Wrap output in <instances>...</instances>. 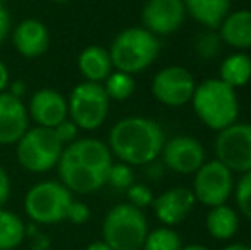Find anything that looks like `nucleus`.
Instances as JSON below:
<instances>
[{
  "label": "nucleus",
  "instance_id": "f257e3e1",
  "mask_svg": "<svg viewBox=\"0 0 251 250\" xmlns=\"http://www.w3.org/2000/svg\"><path fill=\"white\" fill-rule=\"evenodd\" d=\"M166 142L164 130L146 117H126L109 130L108 146L122 163L130 167L149 165L161 154Z\"/></svg>",
  "mask_w": 251,
  "mask_h": 250
},
{
  "label": "nucleus",
  "instance_id": "f03ea898",
  "mask_svg": "<svg viewBox=\"0 0 251 250\" xmlns=\"http://www.w3.org/2000/svg\"><path fill=\"white\" fill-rule=\"evenodd\" d=\"M190 103L201 124L212 130L219 132L238 122L239 101L236 89L221 79H205L197 84Z\"/></svg>",
  "mask_w": 251,
  "mask_h": 250
},
{
  "label": "nucleus",
  "instance_id": "7ed1b4c3",
  "mask_svg": "<svg viewBox=\"0 0 251 250\" xmlns=\"http://www.w3.org/2000/svg\"><path fill=\"white\" fill-rule=\"evenodd\" d=\"M159 50L161 45L157 36L146 28H126L116 34L108 52L113 69L133 76L152 65Z\"/></svg>",
  "mask_w": 251,
  "mask_h": 250
},
{
  "label": "nucleus",
  "instance_id": "20e7f679",
  "mask_svg": "<svg viewBox=\"0 0 251 250\" xmlns=\"http://www.w3.org/2000/svg\"><path fill=\"white\" fill-rule=\"evenodd\" d=\"M149 233L147 218L132 204H116L102 221V240L113 250H140Z\"/></svg>",
  "mask_w": 251,
  "mask_h": 250
},
{
  "label": "nucleus",
  "instance_id": "39448f33",
  "mask_svg": "<svg viewBox=\"0 0 251 250\" xmlns=\"http://www.w3.org/2000/svg\"><path fill=\"white\" fill-rule=\"evenodd\" d=\"M72 200V192L62 182L47 180L27 190L24 211L38 224H58L67 221Z\"/></svg>",
  "mask_w": 251,
  "mask_h": 250
},
{
  "label": "nucleus",
  "instance_id": "423d86ee",
  "mask_svg": "<svg viewBox=\"0 0 251 250\" xmlns=\"http://www.w3.org/2000/svg\"><path fill=\"white\" fill-rule=\"evenodd\" d=\"M63 153L62 142L55 130L48 127H33L17 140V161L27 171L45 173L55 168Z\"/></svg>",
  "mask_w": 251,
  "mask_h": 250
},
{
  "label": "nucleus",
  "instance_id": "0eeeda50",
  "mask_svg": "<svg viewBox=\"0 0 251 250\" xmlns=\"http://www.w3.org/2000/svg\"><path fill=\"white\" fill-rule=\"evenodd\" d=\"M109 98L106 94L102 83H84L77 84L67 98L69 118L79 129L96 130L104 124L109 110Z\"/></svg>",
  "mask_w": 251,
  "mask_h": 250
},
{
  "label": "nucleus",
  "instance_id": "6e6552de",
  "mask_svg": "<svg viewBox=\"0 0 251 250\" xmlns=\"http://www.w3.org/2000/svg\"><path fill=\"white\" fill-rule=\"evenodd\" d=\"M215 160L227 167L232 173L251 171V124L234 122L219 130L215 139Z\"/></svg>",
  "mask_w": 251,
  "mask_h": 250
},
{
  "label": "nucleus",
  "instance_id": "1a4fd4ad",
  "mask_svg": "<svg viewBox=\"0 0 251 250\" xmlns=\"http://www.w3.org/2000/svg\"><path fill=\"white\" fill-rule=\"evenodd\" d=\"M193 178V195L197 202L214 207L227 204L229 197L234 192V177L227 167L219 160L205 161L195 171Z\"/></svg>",
  "mask_w": 251,
  "mask_h": 250
},
{
  "label": "nucleus",
  "instance_id": "9d476101",
  "mask_svg": "<svg viewBox=\"0 0 251 250\" xmlns=\"http://www.w3.org/2000/svg\"><path fill=\"white\" fill-rule=\"evenodd\" d=\"M197 83L193 76L181 65H169L154 76L151 84L152 96L166 107H183L190 103Z\"/></svg>",
  "mask_w": 251,
  "mask_h": 250
},
{
  "label": "nucleus",
  "instance_id": "9b49d317",
  "mask_svg": "<svg viewBox=\"0 0 251 250\" xmlns=\"http://www.w3.org/2000/svg\"><path fill=\"white\" fill-rule=\"evenodd\" d=\"M161 156L169 170L181 175H192L205 163L203 146L190 136H176L166 140Z\"/></svg>",
  "mask_w": 251,
  "mask_h": 250
},
{
  "label": "nucleus",
  "instance_id": "f8f14e48",
  "mask_svg": "<svg viewBox=\"0 0 251 250\" xmlns=\"http://www.w3.org/2000/svg\"><path fill=\"white\" fill-rule=\"evenodd\" d=\"M185 17L183 0H147L142 9V28L155 36L171 34L181 28Z\"/></svg>",
  "mask_w": 251,
  "mask_h": 250
},
{
  "label": "nucleus",
  "instance_id": "ddd939ff",
  "mask_svg": "<svg viewBox=\"0 0 251 250\" xmlns=\"http://www.w3.org/2000/svg\"><path fill=\"white\" fill-rule=\"evenodd\" d=\"M56 168H58L60 182H62L70 192L93 194L106 185L108 171L89 167V165H86V163H80V161L74 160V158L65 156L63 153H62V156H60V161H58V165H56Z\"/></svg>",
  "mask_w": 251,
  "mask_h": 250
},
{
  "label": "nucleus",
  "instance_id": "4468645a",
  "mask_svg": "<svg viewBox=\"0 0 251 250\" xmlns=\"http://www.w3.org/2000/svg\"><path fill=\"white\" fill-rule=\"evenodd\" d=\"M29 113L21 96L14 93H0V144L10 146L29 129Z\"/></svg>",
  "mask_w": 251,
  "mask_h": 250
},
{
  "label": "nucleus",
  "instance_id": "2eb2a0df",
  "mask_svg": "<svg viewBox=\"0 0 251 250\" xmlns=\"http://www.w3.org/2000/svg\"><path fill=\"white\" fill-rule=\"evenodd\" d=\"M197 199L193 195L192 189L186 187H175L162 192L159 197H155L152 207L164 226H175L179 224L195 207Z\"/></svg>",
  "mask_w": 251,
  "mask_h": 250
},
{
  "label": "nucleus",
  "instance_id": "dca6fc26",
  "mask_svg": "<svg viewBox=\"0 0 251 250\" xmlns=\"http://www.w3.org/2000/svg\"><path fill=\"white\" fill-rule=\"evenodd\" d=\"M29 117L40 127L53 129L69 118V105L67 98L55 89H40L31 96L29 108H27Z\"/></svg>",
  "mask_w": 251,
  "mask_h": 250
},
{
  "label": "nucleus",
  "instance_id": "f3484780",
  "mask_svg": "<svg viewBox=\"0 0 251 250\" xmlns=\"http://www.w3.org/2000/svg\"><path fill=\"white\" fill-rule=\"evenodd\" d=\"M12 45L26 58L41 57L50 45L48 28L38 19L21 21L12 33Z\"/></svg>",
  "mask_w": 251,
  "mask_h": 250
},
{
  "label": "nucleus",
  "instance_id": "a211bd4d",
  "mask_svg": "<svg viewBox=\"0 0 251 250\" xmlns=\"http://www.w3.org/2000/svg\"><path fill=\"white\" fill-rule=\"evenodd\" d=\"M63 154L104 171H108L113 165V154L109 146L102 140L93 139V137L74 140L72 144L63 147Z\"/></svg>",
  "mask_w": 251,
  "mask_h": 250
},
{
  "label": "nucleus",
  "instance_id": "6ab92c4d",
  "mask_svg": "<svg viewBox=\"0 0 251 250\" xmlns=\"http://www.w3.org/2000/svg\"><path fill=\"white\" fill-rule=\"evenodd\" d=\"M217 29L222 43L236 50H248L251 48V9L229 12Z\"/></svg>",
  "mask_w": 251,
  "mask_h": 250
},
{
  "label": "nucleus",
  "instance_id": "aec40b11",
  "mask_svg": "<svg viewBox=\"0 0 251 250\" xmlns=\"http://www.w3.org/2000/svg\"><path fill=\"white\" fill-rule=\"evenodd\" d=\"M183 5L193 21L212 31L231 12V0H183Z\"/></svg>",
  "mask_w": 251,
  "mask_h": 250
},
{
  "label": "nucleus",
  "instance_id": "412c9836",
  "mask_svg": "<svg viewBox=\"0 0 251 250\" xmlns=\"http://www.w3.org/2000/svg\"><path fill=\"white\" fill-rule=\"evenodd\" d=\"M77 67L82 77L91 83H104V79L113 72V63L109 52L98 45L84 48L77 57Z\"/></svg>",
  "mask_w": 251,
  "mask_h": 250
},
{
  "label": "nucleus",
  "instance_id": "4be33fe9",
  "mask_svg": "<svg viewBox=\"0 0 251 250\" xmlns=\"http://www.w3.org/2000/svg\"><path fill=\"white\" fill-rule=\"evenodd\" d=\"M205 226L212 238L215 240H229L239 230V216L227 204L210 207L205 220Z\"/></svg>",
  "mask_w": 251,
  "mask_h": 250
},
{
  "label": "nucleus",
  "instance_id": "5701e85b",
  "mask_svg": "<svg viewBox=\"0 0 251 250\" xmlns=\"http://www.w3.org/2000/svg\"><path fill=\"white\" fill-rule=\"evenodd\" d=\"M221 81L238 89L251 81V57L243 52L226 57L221 63Z\"/></svg>",
  "mask_w": 251,
  "mask_h": 250
},
{
  "label": "nucleus",
  "instance_id": "b1692460",
  "mask_svg": "<svg viewBox=\"0 0 251 250\" xmlns=\"http://www.w3.org/2000/svg\"><path fill=\"white\" fill-rule=\"evenodd\" d=\"M26 237L24 221L12 211L0 207V250H14Z\"/></svg>",
  "mask_w": 251,
  "mask_h": 250
},
{
  "label": "nucleus",
  "instance_id": "393cba45",
  "mask_svg": "<svg viewBox=\"0 0 251 250\" xmlns=\"http://www.w3.org/2000/svg\"><path fill=\"white\" fill-rule=\"evenodd\" d=\"M102 87H104L109 100L125 101L135 91V81H133V76H130V74L115 70V72H111L104 79Z\"/></svg>",
  "mask_w": 251,
  "mask_h": 250
},
{
  "label": "nucleus",
  "instance_id": "a878e982",
  "mask_svg": "<svg viewBox=\"0 0 251 250\" xmlns=\"http://www.w3.org/2000/svg\"><path fill=\"white\" fill-rule=\"evenodd\" d=\"M183 244L179 235L173 228L162 226L147 233L142 250H181Z\"/></svg>",
  "mask_w": 251,
  "mask_h": 250
},
{
  "label": "nucleus",
  "instance_id": "bb28decb",
  "mask_svg": "<svg viewBox=\"0 0 251 250\" xmlns=\"http://www.w3.org/2000/svg\"><path fill=\"white\" fill-rule=\"evenodd\" d=\"M234 199L239 213L251 221V171L243 173L241 180L234 184Z\"/></svg>",
  "mask_w": 251,
  "mask_h": 250
},
{
  "label": "nucleus",
  "instance_id": "cd10ccee",
  "mask_svg": "<svg viewBox=\"0 0 251 250\" xmlns=\"http://www.w3.org/2000/svg\"><path fill=\"white\" fill-rule=\"evenodd\" d=\"M106 184L118 190H126L130 185H133V171L132 167L126 163H113L108 170V177H106Z\"/></svg>",
  "mask_w": 251,
  "mask_h": 250
},
{
  "label": "nucleus",
  "instance_id": "c85d7f7f",
  "mask_svg": "<svg viewBox=\"0 0 251 250\" xmlns=\"http://www.w3.org/2000/svg\"><path fill=\"white\" fill-rule=\"evenodd\" d=\"M221 45H222V40H221V36H219V33H214L212 29H208L197 36L195 52L201 58L208 60V58L215 57V55L221 52Z\"/></svg>",
  "mask_w": 251,
  "mask_h": 250
},
{
  "label": "nucleus",
  "instance_id": "c756f323",
  "mask_svg": "<svg viewBox=\"0 0 251 250\" xmlns=\"http://www.w3.org/2000/svg\"><path fill=\"white\" fill-rule=\"evenodd\" d=\"M126 195H128V204L139 207V209H146V207L152 206V202H154V194L144 184L130 185L126 189Z\"/></svg>",
  "mask_w": 251,
  "mask_h": 250
},
{
  "label": "nucleus",
  "instance_id": "7c9ffc66",
  "mask_svg": "<svg viewBox=\"0 0 251 250\" xmlns=\"http://www.w3.org/2000/svg\"><path fill=\"white\" fill-rule=\"evenodd\" d=\"M53 130H55L56 137H58L63 147L72 144L74 140H77V134H79V127L74 124L70 118H65L63 122H60L56 127H53Z\"/></svg>",
  "mask_w": 251,
  "mask_h": 250
},
{
  "label": "nucleus",
  "instance_id": "2f4dec72",
  "mask_svg": "<svg viewBox=\"0 0 251 250\" xmlns=\"http://www.w3.org/2000/svg\"><path fill=\"white\" fill-rule=\"evenodd\" d=\"M91 218V211H89V206L80 200H72L69 207V214H67V221L74 224H84L87 223Z\"/></svg>",
  "mask_w": 251,
  "mask_h": 250
},
{
  "label": "nucleus",
  "instance_id": "473e14b6",
  "mask_svg": "<svg viewBox=\"0 0 251 250\" xmlns=\"http://www.w3.org/2000/svg\"><path fill=\"white\" fill-rule=\"evenodd\" d=\"M10 31V14L5 9L3 3H0V45L3 43V40L7 38Z\"/></svg>",
  "mask_w": 251,
  "mask_h": 250
},
{
  "label": "nucleus",
  "instance_id": "72a5a7b5",
  "mask_svg": "<svg viewBox=\"0 0 251 250\" xmlns=\"http://www.w3.org/2000/svg\"><path fill=\"white\" fill-rule=\"evenodd\" d=\"M10 195V178L7 175V171L0 167V207L7 202Z\"/></svg>",
  "mask_w": 251,
  "mask_h": 250
},
{
  "label": "nucleus",
  "instance_id": "f704fd0d",
  "mask_svg": "<svg viewBox=\"0 0 251 250\" xmlns=\"http://www.w3.org/2000/svg\"><path fill=\"white\" fill-rule=\"evenodd\" d=\"M9 69H7V65L0 60V93H3V91L7 89V86H9Z\"/></svg>",
  "mask_w": 251,
  "mask_h": 250
},
{
  "label": "nucleus",
  "instance_id": "c9c22d12",
  "mask_svg": "<svg viewBox=\"0 0 251 250\" xmlns=\"http://www.w3.org/2000/svg\"><path fill=\"white\" fill-rule=\"evenodd\" d=\"M86 250H113V249L109 247L104 240H98V242H93V244L87 245Z\"/></svg>",
  "mask_w": 251,
  "mask_h": 250
},
{
  "label": "nucleus",
  "instance_id": "e433bc0d",
  "mask_svg": "<svg viewBox=\"0 0 251 250\" xmlns=\"http://www.w3.org/2000/svg\"><path fill=\"white\" fill-rule=\"evenodd\" d=\"M222 250H250V247L245 244H231V245H227V247H224Z\"/></svg>",
  "mask_w": 251,
  "mask_h": 250
},
{
  "label": "nucleus",
  "instance_id": "4c0bfd02",
  "mask_svg": "<svg viewBox=\"0 0 251 250\" xmlns=\"http://www.w3.org/2000/svg\"><path fill=\"white\" fill-rule=\"evenodd\" d=\"M181 250H208V249L203 247V245H199V244H192V245H186V247H183Z\"/></svg>",
  "mask_w": 251,
  "mask_h": 250
},
{
  "label": "nucleus",
  "instance_id": "58836bf2",
  "mask_svg": "<svg viewBox=\"0 0 251 250\" xmlns=\"http://www.w3.org/2000/svg\"><path fill=\"white\" fill-rule=\"evenodd\" d=\"M51 2H55V3H67V2H70V0H51Z\"/></svg>",
  "mask_w": 251,
  "mask_h": 250
},
{
  "label": "nucleus",
  "instance_id": "ea45409f",
  "mask_svg": "<svg viewBox=\"0 0 251 250\" xmlns=\"http://www.w3.org/2000/svg\"><path fill=\"white\" fill-rule=\"evenodd\" d=\"M248 247H250V250H251V240H250V244H248Z\"/></svg>",
  "mask_w": 251,
  "mask_h": 250
},
{
  "label": "nucleus",
  "instance_id": "a19ab883",
  "mask_svg": "<svg viewBox=\"0 0 251 250\" xmlns=\"http://www.w3.org/2000/svg\"><path fill=\"white\" fill-rule=\"evenodd\" d=\"M3 2H5V0H0V3H3Z\"/></svg>",
  "mask_w": 251,
  "mask_h": 250
}]
</instances>
